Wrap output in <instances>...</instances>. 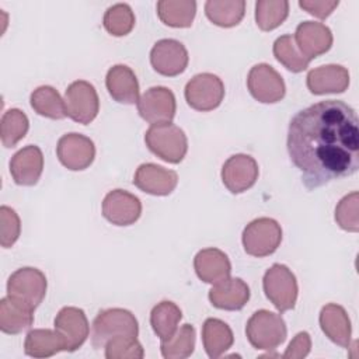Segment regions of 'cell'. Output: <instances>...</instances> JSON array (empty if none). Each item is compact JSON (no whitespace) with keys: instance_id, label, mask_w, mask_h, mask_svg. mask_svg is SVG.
<instances>
[{"instance_id":"1","label":"cell","mask_w":359,"mask_h":359,"mask_svg":"<svg viewBox=\"0 0 359 359\" xmlns=\"http://www.w3.org/2000/svg\"><path fill=\"white\" fill-rule=\"evenodd\" d=\"M286 146L307 189L353 175L359 168L355 109L341 100H325L300 109L290 119Z\"/></svg>"},{"instance_id":"2","label":"cell","mask_w":359,"mask_h":359,"mask_svg":"<svg viewBox=\"0 0 359 359\" xmlns=\"http://www.w3.org/2000/svg\"><path fill=\"white\" fill-rule=\"evenodd\" d=\"M144 142L153 154L171 164L181 163L188 151L185 132L171 122L151 125L144 133Z\"/></svg>"},{"instance_id":"3","label":"cell","mask_w":359,"mask_h":359,"mask_svg":"<svg viewBox=\"0 0 359 359\" xmlns=\"http://www.w3.org/2000/svg\"><path fill=\"white\" fill-rule=\"evenodd\" d=\"M245 335L255 349L272 351L285 342L287 328L280 314L262 309L248 318Z\"/></svg>"},{"instance_id":"4","label":"cell","mask_w":359,"mask_h":359,"mask_svg":"<svg viewBox=\"0 0 359 359\" xmlns=\"http://www.w3.org/2000/svg\"><path fill=\"white\" fill-rule=\"evenodd\" d=\"M139 324L132 311L114 307L98 311L93 321L91 344L95 349L104 348L105 344L115 337L128 335L137 337Z\"/></svg>"},{"instance_id":"5","label":"cell","mask_w":359,"mask_h":359,"mask_svg":"<svg viewBox=\"0 0 359 359\" xmlns=\"http://www.w3.org/2000/svg\"><path fill=\"white\" fill-rule=\"evenodd\" d=\"M46 289L45 273L32 266L14 271L7 280V296L34 311L45 299Z\"/></svg>"},{"instance_id":"6","label":"cell","mask_w":359,"mask_h":359,"mask_svg":"<svg viewBox=\"0 0 359 359\" xmlns=\"http://www.w3.org/2000/svg\"><path fill=\"white\" fill-rule=\"evenodd\" d=\"M262 286L266 299L279 313L296 306L299 286L294 273L283 264H273L264 275Z\"/></svg>"},{"instance_id":"7","label":"cell","mask_w":359,"mask_h":359,"mask_svg":"<svg viewBox=\"0 0 359 359\" xmlns=\"http://www.w3.org/2000/svg\"><path fill=\"white\" fill-rule=\"evenodd\" d=\"M244 251L257 258L273 254L282 241L280 224L271 217H258L250 222L241 236Z\"/></svg>"},{"instance_id":"8","label":"cell","mask_w":359,"mask_h":359,"mask_svg":"<svg viewBox=\"0 0 359 359\" xmlns=\"http://www.w3.org/2000/svg\"><path fill=\"white\" fill-rule=\"evenodd\" d=\"M184 94L191 108L208 112L222 104L224 84L222 79L213 73H199L187 83Z\"/></svg>"},{"instance_id":"9","label":"cell","mask_w":359,"mask_h":359,"mask_svg":"<svg viewBox=\"0 0 359 359\" xmlns=\"http://www.w3.org/2000/svg\"><path fill=\"white\" fill-rule=\"evenodd\" d=\"M66 114L74 122L88 125L100 111V100L95 87L86 80L73 81L65 93Z\"/></svg>"},{"instance_id":"10","label":"cell","mask_w":359,"mask_h":359,"mask_svg":"<svg viewBox=\"0 0 359 359\" xmlns=\"http://www.w3.org/2000/svg\"><path fill=\"white\" fill-rule=\"evenodd\" d=\"M250 94L262 104H275L286 94L282 76L268 63H258L251 67L247 76Z\"/></svg>"},{"instance_id":"11","label":"cell","mask_w":359,"mask_h":359,"mask_svg":"<svg viewBox=\"0 0 359 359\" xmlns=\"http://www.w3.org/2000/svg\"><path fill=\"white\" fill-rule=\"evenodd\" d=\"M137 112L149 123H167L175 116L177 101L174 93L163 86L150 87L137 100Z\"/></svg>"},{"instance_id":"12","label":"cell","mask_w":359,"mask_h":359,"mask_svg":"<svg viewBox=\"0 0 359 359\" xmlns=\"http://www.w3.org/2000/svg\"><path fill=\"white\" fill-rule=\"evenodd\" d=\"M56 154L67 170L81 171L93 164L95 146L90 137L81 133H66L57 140Z\"/></svg>"},{"instance_id":"13","label":"cell","mask_w":359,"mask_h":359,"mask_svg":"<svg viewBox=\"0 0 359 359\" xmlns=\"http://www.w3.org/2000/svg\"><path fill=\"white\" fill-rule=\"evenodd\" d=\"M188 62V50L177 39H160L150 50V63L161 76L174 77L181 74L187 69Z\"/></svg>"},{"instance_id":"14","label":"cell","mask_w":359,"mask_h":359,"mask_svg":"<svg viewBox=\"0 0 359 359\" xmlns=\"http://www.w3.org/2000/svg\"><path fill=\"white\" fill-rule=\"evenodd\" d=\"M55 330L65 342V351L74 352L83 346L90 335V325L86 313L73 306L59 310L55 317Z\"/></svg>"},{"instance_id":"15","label":"cell","mask_w":359,"mask_h":359,"mask_svg":"<svg viewBox=\"0 0 359 359\" xmlns=\"http://www.w3.org/2000/svg\"><path fill=\"white\" fill-rule=\"evenodd\" d=\"M259 168L254 157L248 154H234L222 167V181L231 194H241L250 189L258 180Z\"/></svg>"},{"instance_id":"16","label":"cell","mask_w":359,"mask_h":359,"mask_svg":"<svg viewBox=\"0 0 359 359\" xmlns=\"http://www.w3.org/2000/svg\"><path fill=\"white\" fill-rule=\"evenodd\" d=\"M140 215V199L125 189L109 191L102 201V216L115 226H130L139 220Z\"/></svg>"},{"instance_id":"17","label":"cell","mask_w":359,"mask_h":359,"mask_svg":"<svg viewBox=\"0 0 359 359\" xmlns=\"http://www.w3.org/2000/svg\"><path fill=\"white\" fill-rule=\"evenodd\" d=\"M293 39L297 49L307 60L316 59L317 56L328 52L334 41L331 29L325 24L316 21L300 22Z\"/></svg>"},{"instance_id":"18","label":"cell","mask_w":359,"mask_h":359,"mask_svg":"<svg viewBox=\"0 0 359 359\" xmlns=\"http://www.w3.org/2000/svg\"><path fill=\"white\" fill-rule=\"evenodd\" d=\"M133 184L146 194L165 196L175 189L178 184V174L158 164L144 163L137 167L133 177Z\"/></svg>"},{"instance_id":"19","label":"cell","mask_w":359,"mask_h":359,"mask_svg":"<svg viewBox=\"0 0 359 359\" xmlns=\"http://www.w3.org/2000/svg\"><path fill=\"white\" fill-rule=\"evenodd\" d=\"M43 170V154L35 144L18 150L10 160V174L17 185L32 187L41 178Z\"/></svg>"},{"instance_id":"20","label":"cell","mask_w":359,"mask_h":359,"mask_svg":"<svg viewBox=\"0 0 359 359\" xmlns=\"http://www.w3.org/2000/svg\"><path fill=\"white\" fill-rule=\"evenodd\" d=\"M306 83L316 95L344 93L349 86V72L341 65H323L307 73Z\"/></svg>"},{"instance_id":"21","label":"cell","mask_w":359,"mask_h":359,"mask_svg":"<svg viewBox=\"0 0 359 359\" xmlns=\"http://www.w3.org/2000/svg\"><path fill=\"white\" fill-rule=\"evenodd\" d=\"M209 300L220 310H241L250 300V287L243 279L229 276L210 287Z\"/></svg>"},{"instance_id":"22","label":"cell","mask_w":359,"mask_h":359,"mask_svg":"<svg viewBox=\"0 0 359 359\" xmlns=\"http://www.w3.org/2000/svg\"><path fill=\"white\" fill-rule=\"evenodd\" d=\"M320 327L325 337L341 348H349L352 327L345 309L335 303L325 304L320 311Z\"/></svg>"},{"instance_id":"23","label":"cell","mask_w":359,"mask_h":359,"mask_svg":"<svg viewBox=\"0 0 359 359\" xmlns=\"http://www.w3.org/2000/svg\"><path fill=\"white\" fill-rule=\"evenodd\" d=\"M105 86L109 95L121 104H135L139 100V81L126 65H115L107 72Z\"/></svg>"},{"instance_id":"24","label":"cell","mask_w":359,"mask_h":359,"mask_svg":"<svg viewBox=\"0 0 359 359\" xmlns=\"http://www.w3.org/2000/svg\"><path fill=\"white\" fill-rule=\"evenodd\" d=\"M194 268L201 280L205 283H219L231 273L229 257L219 248L201 250L194 258Z\"/></svg>"},{"instance_id":"25","label":"cell","mask_w":359,"mask_h":359,"mask_svg":"<svg viewBox=\"0 0 359 359\" xmlns=\"http://www.w3.org/2000/svg\"><path fill=\"white\" fill-rule=\"evenodd\" d=\"M34 323V310L6 296L0 300V330L4 334L15 335L28 328Z\"/></svg>"},{"instance_id":"26","label":"cell","mask_w":359,"mask_h":359,"mask_svg":"<svg viewBox=\"0 0 359 359\" xmlns=\"http://www.w3.org/2000/svg\"><path fill=\"white\" fill-rule=\"evenodd\" d=\"M202 342L209 358L222 356L234 342L231 328L219 318H206L202 325Z\"/></svg>"},{"instance_id":"27","label":"cell","mask_w":359,"mask_h":359,"mask_svg":"<svg viewBox=\"0 0 359 359\" xmlns=\"http://www.w3.org/2000/svg\"><path fill=\"white\" fill-rule=\"evenodd\" d=\"M65 351V342L56 330H31L24 341V352L32 358H49Z\"/></svg>"},{"instance_id":"28","label":"cell","mask_w":359,"mask_h":359,"mask_svg":"<svg viewBox=\"0 0 359 359\" xmlns=\"http://www.w3.org/2000/svg\"><path fill=\"white\" fill-rule=\"evenodd\" d=\"M196 14V1L194 0H160L157 3V15L168 27L188 28Z\"/></svg>"},{"instance_id":"29","label":"cell","mask_w":359,"mask_h":359,"mask_svg":"<svg viewBox=\"0 0 359 359\" xmlns=\"http://www.w3.org/2000/svg\"><path fill=\"white\" fill-rule=\"evenodd\" d=\"M181 318H182L181 309L174 302L163 300L151 309L150 325L154 334L161 341H165L174 335Z\"/></svg>"},{"instance_id":"30","label":"cell","mask_w":359,"mask_h":359,"mask_svg":"<svg viewBox=\"0 0 359 359\" xmlns=\"http://www.w3.org/2000/svg\"><path fill=\"white\" fill-rule=\"evenodd\" d=\"M206 17L217 27L230 28L243 20L245 14L244 0H208L205 3Z\"/></svg>"},{"instance_id":"31","label":"cell","mask_w":359,"mask_h":359,"mask_svg":"<svg viewBox=\"0 0 359 359\" xmlns=\"http://www.w3.org/2000/svg\"><path fill=\"white\" fill-rule=\"evenodd\" d=\"M29 104L41 116L50 119H63L67 116L65 100H62L57 90L52 86H41L35 88L29 95Z\"/></svg>"},{"instance_id":"32","label":"cell","mask_w":359,"mask_h":359,"mask_svg":"<svg viewBox=\"0 0 359 359\" xmlns=\"http://www.w3.org/2000/svg\"><path fill=\"white\" fill-rule=\"evenodd\" d=\"M196 332L194 325L184 324L177 328L174 335L165 341H161L160 349L161 355L165 359H185L192 355L195 349Z\"/></svg>"},{"instance_id":"33","label":"cell","mask_w":359,"mask_h":359,"mask_svg":"<svg viewBox=\"0 0 359 359\" xmlns=\"http://www.w3.org/2000/svg\"><path fill=\"white\" fill-rule=\"evenodd\" d=\"M289 15L286 0H258L255 3V22L262 31L278 28Z\"/></svg>"},{"instance_id":"34","label":"cell","mask_w":359,"mask_h":359,"mask_svg":"<svg viewBox=\"0 0 359 359\" xmlns=\"http://www.w3.org/2000/svg\"><path fill=\"white\" fill-rule=\"evenodd\" d=\"M272 50H273L275 59L292 73H300L306 70L310 65V60H307L297 49L293 35L290 34L276 38V41L273 42Z\"/></svg>"},{"instance_id":"35","label":"cell","mask_w":359,"mask_h":359,"mask_svg":"<svg viewBox=\"0 0 359 359\" xmlns=\"http://www.w3.org/2000/svg\"><path fill=\"white\" fill-rule=\"evenodd\" d=\"M29 128L28 116L18 108H11L6 111L0 121V137L4 147H14L24 136Z\"/></svg>"},{"instance_id":"36","label":"cell","mask_w":359,"mask_h":359,"mask_svg":"<svg viewBox=\"0 0 359 359\" xmlns=\"http://www.w3.org/2000/svg\"><path fill=\"white\" fill-rule=\"evenodd\" d=\"M102 24L108 34L114 36H125L135 27V14L129 4L116 3L107 8Z\"/></svg>"},{"instance_id":"37","label":"cell","mask_w":359,"mask_h":359,"mask_svg":"<svg viewBox=\"0 0 359 359\" xmlns=\"http://www.w3.org/2000/svg\"><path fill=\"white\" fill-rule=\"evenodd\" d=\"M104 348L107 359H142L144 356V349L137 337L119 335L111 338Z\"/></svg>"},{"instance_id":"38","label":"cell","mask_w":359,"mask_h":359,"mask_svg":"<svg viewBox=\"0 0 359 359\" xmlns=\"http://www.w3.org/2000/svg\"><path fill=\"white\" fill-rule=\"evenodd\" d=\"M358 203H359V194L356 191L345 195L338 202L335 208V222L341 229L351 233H356L359 230Z\"/></svg>"},{"instance_id":"39","label":"cell","mask_w":359,"mask_h":359,"mask_svg":"<svg viewBox=\"0 0 359 359\" xmlns=\"http://www.w3.org/2000/svg\"><path fill=\"white\" fill-rule=\"evenodd\" d=\"M21 233L20 216L10 206L0 208V244L3 248H10L18 240Z\"/></svg>"},{"instance_id":"40","label":"cell","mask_w":359,"mask_h":359,"mask_svg":"<svg viewBox=\"0 0 359 359\" xmlns=\"http://www.w3.org/2000/svg\"><path fill=\"white\" fill-rule=\"evenodd\" d=\"M310 349H311V338L309 332L302 331L292 339V342L289 344V346L286 348L282 356L285 359H302L310 353Z\"/></svg>"},{"instance_id":"41","label":"cell","mask_w":359,"mask_h":359,"mask_svg":"<svg viewBox=\"0 0 359 359\" xmlns=\"http://www.w3.org/2000/svg\"><path fill=\"white\" fill-rule=\"evenodd\" d=\"M339 1L338 0H300L299 6L306 10L309 14L324 20L327 18L337 7Z\"/></svg>"}]
</instances>
